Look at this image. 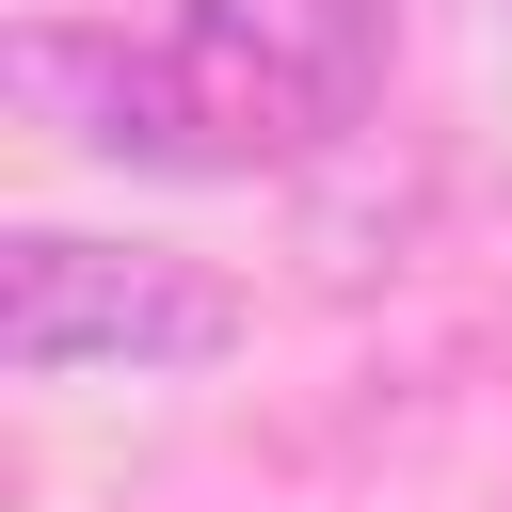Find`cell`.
I'll return each instance as SVG.
<instances>
[{"label": "cell", "mask_w": 512, "mask_h": 512, "mask_svg": "<svg viewBox=\"0 0 512 512\" xmlns=\"http://www.w3.org/2000/svg\"><path fill=\"white\" fill-rule=\"evenodd\" d=\"M400 16L384 0H160L144 32H16V96L96 144V160H160V176H304L320 144L368 128Z\"/></svg>", "instance_id": "6da1fadb"}, {"label": "cell", "mask_w": 512, "mask_h": 512, "mask_svg": "<svg viewBox=\"0 0 512 512\" xmlns=\"http://www.w3.org/2000/svg\"><path fill=\"white\" fill-rule=\"evenodd\" d=\"M240 352V288L208 256L160 240H80V224H16L0 240V368L64 384V368H208Z\"/></svg>", "instance_id": "7a4b0ae2"}, {"label": "cell", "mask_w": 512, "mask_h": 512, "mask_svg": "<svg viewBox=\"0 0 512 512\" xmlns=\"http://www.w3.org/2000/svg\"><path fill=\"white\" fill-rule=\"evenodd\" d=\"M416 224H432V160H416V144H384V128H352V144H320V160H304L288 256H304V288H368V272H400V256H416Z\"/></svg>", "instance_id": "3957f363"}]
</instances>
